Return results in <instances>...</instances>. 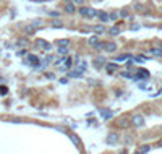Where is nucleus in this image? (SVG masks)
Returning a JSON list of instances; mask_svg holds the SVG:
<instances>
[{"mask_svg":"<svg viewBox=\"0 0 162 154\" xmlns=\"http://www.w3.org/2000/svg\"><path fill=\"white\" fill-rule=\"evenodd\" d=\"M78 13L79 15H83V16H94L97 11L94 10V8H88V7H81L79 10H78Z\"/></svg>","mask_w":162,"mask_h":154,"instance_id":"obj_1","label":"nucleus"},{"mask_svg":"<svg viewBox=\"0 0 162 154\" xmlns=\"http://www.w3.org/2000/svg\"><path fill=\"white\" fill-rule=\"evenodd\" d=\"M88 44L89 45H92V47H96V49H102V42H99V39H97L96 36H92V37H89V41H88Z\"/></svg>","mask_w":162,"mask_h":154,"instance_id":"obj_2","label":"nucleus"},{"mask_svg":"<svg viewBox=\"0 0 162 154\" xmlns=\"http://www.w3.org/2000/svg\"><path fill=\"white\" fill-rule=\"evenodd\" d=\"M117 127H118V128H126V127H130V118H128V117H122L120 120H117Z\"/></svg>","mask_w":162,"mask_h":154,"instance_id":"obj_3","label":"nucleus"},{"mask_svg":"<svg viewBox=\"0 0 162 154\" xmlns=\"http://www.w3.org/2000/svg\"><path fill=\"white\" fill-rule=\"evenodd\" d=\"M117 141H118V135L117 133H110L107 136V144L114 146V144H117Z\"/></svg>","mask_w":162,"mask_h":154,"instance_id":"obj_4","label":"nucleus"},{"mask_svg":"<svg viewBox=\"0 0 162 154\" xmlns=\"http://www.w3.org/2000/svg\"><path fill=\"white\" fill-rule=\"evenodd\" d=\"M130 122H131L133 125H135V127H141V125L144 123V120H143V117H141V115H135Z\"/></svg>","mask_w":162,"mask_h":154,"instance_id":"obj_5","label":"nucleus"},{"mask_svg":"<svg viewBox=\"0 0 162 154\" xmlns=\"http://www.w3.org/2000/svg\"><path fill=\"white\" fill-rule=\"evenodd\" d=\"M102 49H106L107 52H115V50H117V44H114V42H107V44H104V45H102Z\"/></svg>","mask_w":162,"mask_h":154,"instance_id":"obj_6","label":"nucleus"},{"mask_svg":"<svg viewBox=\"0 0 162 154\" xmlns=\"http://www.w3.org/2000/svg\"><path fill=\"white\" fill-rule=\"evenodd\" d=\"M102 117L106 118V120H109V118H112L114 117V114H112V110H109V109H102Z\"/></svg>","mask_w":162,"mask_h":154,"instance_id":"obj_7","label":"nucleus"},{"mask_svg":"<svg viewBox=\"0 0 162 154\" xmlns=\"http://www.w3.org/2000/svg\"><path fill=\"white\" fill-rule=\"evenodd\" d=\"M97 16H99V20L102 21V23H106V21H109V13H104V11H97L96 13Z\"/></svg>","mask_w":162,"mask_h":154,"instance_id":"obj_8","label":"nucleus"},{"mask_svg":"<svg viewBox=\"0 0 162 154\" xmlns=\"http://www.w3.org/2000/svg\"><path fill=\"white\" fill-rule=\"evenodd\" d=\"M28 62L33 64V65H36V67H39V59L36 55H28Z\"/></svg>","mask_w":162,"mask_h":154,"instance_id":"obj_9","label":"nucleus"},{"mask_svg":"<svg viewBox=\"0 0 162 154\" xmlns=\"http://www.w3.org/2000/svg\"><path fill=\"white\" fill-rule=\"evenodd\" d=\"M149 76V73L146 71V70H143V68H141V70H138V75L135 76L136 79H140V78H148Z\"/></svg>","mask_w":162,"mask_h":154,"instance_id":"obj_10","label":"nucleus"},{"mask_svg":"<svg viewBox=\"0 0 162 154\" xmlns=\"http://www.w3.org/2000/svg\"><path fill=\"white\" fill-rule=\"evenodd\" d=\"M37 45H40L42 49H50V47H52V45H50L49 42H44V41H40V39L37 41Z\"/></svg>","mask_w":162,"mask_h":154,"instance_id":"obj_11","label":"nucleus"},{"mask_svg":"<svg viewBox=\"0 0 162 154\" xmlns=\"http://www.w3.org/2000/svg\"><path fill=\"white\" fill-rule=\"evenodd\" d=\"M34 31H36V28H34L33 25H31V26H26V28H25V33H26V34H34Z\"/></svg>","mask_w":162,"mask_h":154,"instance_id":"obj_12","label":"nucleus"},{"mask_svg":"<svg viewBox=\"0 0 162 154\" xmlns=\"http://www.w3.org/2000/svg\"><path fill=\"white\" fill-rule=\"evenodd\" d=\"M65 11H67V13H73V11H75V7H73L71 3H67V5H65Z\"/></svg>","mask_w":162,"mask_h":154,"instance_id":"obj_13","label":"nucleus"},{"mask_svg":"<svg viewBox=\"0 0 162 154\" xmlns=\"http://www.w3.org/2000/svg\"><path fill=\"white\" fill-rule=\"evenodd\" d=\"M52 28H62V21L60 20H54L52 21Z\"/></svg>","mask_w":162,"mask_h":154,"instance_id":"obj_14","label":"nucleus"},{"mask_svg":"<svg viewBox=\"0 0 162 154\" xmlns=\"http://www.w3.org/2000/svg\"><path fill=\"white\" fill-rule=\"evenodd\" d=\"M92 29H94L97 34H101V33H104V28L101 26V25H97V26H94V28H92Z\"/></svg>","mask_w":162,"mask_h":154,"instance_id":"obj_15","label":"nucleus"},{"mask_svg":"<svg viewBox=\"0 0 162 154\" xmlns=\"http://www.w3.org/2000/svg\"><path fill=\"white\" fill-rule=\"evenodd\" d=\"M149 52H151V54H154V55H160V54H162V50H160L159 47H156V49H151Z\"/></svg>","mask_w":162,"mask_h":154,"instance_id":"obj_16","label":"nucleus"},{"mask_svg":"<svg viewBox=\"0 0 162 154\" xmlns=\"http://www.w3.org/2000/svg\"><path fill=\"white\" fill-rule=\"evenodd\" d=\"M104 64V59H102V57H101V59H97L96 62H94V65L97 67V68H101V65Z\"/></svg>","mask_w":162,"mask_h":154,"instance_id":"obj_17","label":"nucleus"},{"mask_svg":"<svg viewBox=\"0 0 162 154\" xmlns=\"http://www.w3.org/2000/svg\"><path fill=\"white\" fill-rule=\"evenodd\" d=\"M118 33H120V29H118L117 26H115V28H112V29H110V34H112V36H117Z\"/></svg>","mask_w":162,"mask_h":154,"instance_id":"obj_18","label":"nucleus"},{"mask_svg":"<svg viewBox=\"0 0 162 154\" xmlns=\"http://www.w3.org/2000/svg\"><path fill=\"white\" fill-rule=\"evenodd\" d=\"M59 54H62V55H67V54H68V52H67V47H63V45H60Z\"/></svg>","mask_w":162,"mask_h":154,"instance_id":"obj_19","label":"nucleus"},{"mask_svg":"<svg viewBox=\"0 0 162 154\" xmlns=\"http://www.w3.org/2000/svg\"><path fill=\"white\" fill-rule=\"evenodd\" d=\"M70 65H71V60H70V59H67V60H65V64H63V67H62V68H70Z\"/></svg>","mask_w":162,"mask_h":154,"instance_id":"obj_20","label":"nucleus"},{"mask_svg":"<svg viewBox=\"0 0 162 154\" xmlns=\"http://www.w3.org/2000/svg\"><path fill=\"white\" fill-rule=\"evenodd\" d=\"M115 68H117V65H115V64H109V65H107V70H109V71H114Z\"/></svg>","mask_w":162,"mask_h":154,"instance_id":"obj_21","label":"nucleus"},{"mask_svg":"<svg viewBox=\"0 0 162 154\" xmlns=\"http://www.w3.org/2000/svg\"><path fill=\"white\" fill-rule=\"evenodd\" d=\"M70 76H73V78H79V76H81V71H71V73H70Z\"/></svg>","mask_w":162,"mask_h":154,"instance_id":"obj_22","label":"nucleus"},{"mask_svg":"<svg viewBox=\"0 0 162 154\" xmlns=\"http://www.w3.org/2000/svg\"><path fill=\"white\" fill-rule=\"evenodd\" d=\"M118 18V13H109V20H117Z\"/></svg>","mask_w":162,"mask_h":154,"instance_id":"obj_23","label":"nucleus"},{"mask_svg":"<svg viewBox=\"0 0 162 154\" xmlns=\"http://www.w3.org/2000/svg\"><path fill=\"white\" fill-rule=\"evenodd\" d=\"M50 16H52V18H57V16H60V13L57 10H54V11H50Z\"/></svg>","mask_w":162,"mask_h":154,"instance_id":"obj_24","label":"nucleus"},{"mask_svg":"<svg viewBox=\"0 0 162 154\" xmlns=\"http://www.w3.org/2000/svg\"><path fill=\"white\" fill-rule=\"evenodd\" d=\"M149 149H151V148H149V146H148V144H146V146H143V148H141V149H140V151H141V152H143V154H144V152H148V151H149Z\"/></svg>","mask_w":162,"mask_h":154,"instance_id":"obj_25","label":"nucleus"},{"mask_svg":"<svg viewBox=\"0 0 162 154\" xmlns=\"http://www.w3.org/2000/svg\"><path fill=\"white\" fill-rule=\"evenodd\" d=\"M120 15L122 16H128V8H123V10L120 11Z\"/></svg>","mask_w":162,"mask_h":154,"instance_id":"obj_26","label":"nucleus"},{"mask_svg":"<svg viewBox=\"0 0 162 154\" xmlns=\"http://www.w3.org/2000/svg\"><path fill=\"white\" fill-rule=\"evenodd\" d=\"M59 44H60V45H65V47H67V45H68V41H67V39H60Z\"/></svg>","mask_w":162,"mask_h":154,"instance_id":"obj_27","label":"nucleus"},{"mask_svg":"<svg viewBox=\"0 0 162 154\" xmlns=\"http://www.w3.org/2000/svg\"><path fill=\"white\" fill-rule=\"evenodd\" d=\"M40 25H42L40 20H34V23H33V26H40Z\"/></svg>","mask_w":162,"mask_h":154,"instance_id":"obj_28","label":"nucleus"},{"mask_svg":"<svg viewBox=\"0 0 162 154\" xmlns=\"http://www.w3.org/2000/svg\"><path fill=\"white\" fill-rule=\"evenodd\" d=\"M7 88H5V86H2V88H0V94H7Z\"/></svg>","mask_w":162,"mask_h":154,"instance_id":"obj_29","label":"nucleus"},{"mask_svg":"<svg viewBox=\"0 0 162 154\" xmlns=\"http://www.w3.org/2000/svg\"><path fill=\"white\" fill-rule=\"evenodd\" d=\"M128 55H120V57H117V62H122V60H125Z\"/></svg>","mask_w":162,"mask_h":154,"instance_id":"obj_30","label":"nucleus"},{"mask_svg":"<svg viewBox=\"0 0 162 154\" xmlns=\"http://www.w3.org/2000/svg\"><path fill=\"white\" fill-rule=\"evenodd\" d=\"M45 76H47V78H52V79L55 78V75H54V73H45Z\"/></svg>","mask_w":162,"mask_h":154,"instance_id":"obj_31","label":"nucleus"},{"mask_svg":"<svg viewBox=\"0 0 162 154\" xmlns=\"http://www.w3.org/2000/svg\"><path fill=\"white\" fill-rule=\"evenodd\" d=\"M136 60H138V62H143V64H144V62H146V59H143V57H138Z\"/></svg>","mask_w":162,"mask_h":154,"instance_id":"obj_32","label":"nucleus"},{"mask_svg":"<svg viewBox=\"0 0 162 154\" xmlns=\"http://www.w3.org/2000/svg\"><path fill=\"white\" fill-rule=\"evenodd\" d=\"M73 2H75V3H78V5H81V3L84 2V0H73Z\"/></svg>","mask_w":162,"mask_h":154,"instance_id":"obj_33","label":"nucleus"},{"mask_svg":"<svg viewBox=\"0 0 162 154\" xmlns=\"http://www.w3.org/2000/svg\"><path fill=\"white\" fill-rule=\"evenodd\" d=\"M159 49L162 50V42H159Z\"/></svg>","mask_w":162,"mask_h":154,"instance_id":"obj_34","label":"nucleus"},{"mask_svg":"<svg viewBox=\"0 0 162 154\" xmlns=\"http://www.w3.org/2000/svg\"><path fill=\"white\" fill-rule=\"evenodd\" d=\"M135 154H143V152H141V151H138V152H135Z\"/></svg>","mask_w":162,"mask_h":154,"instance_id":"obj_35","label":"nucleus"},{"mask_svg":"<svg viewBox=\"0 0 162 154\" xmlns=\"http://www.w3.org/2000/svg\"><path fill=\"white\" fill-rule=\"evenodd\" d=\"M160 29H162V25H160Z\"/></svg>","mask_w":162,"mask_h":154,"instance_id":"obj_36","label":"nucleus"}]
</instances>
